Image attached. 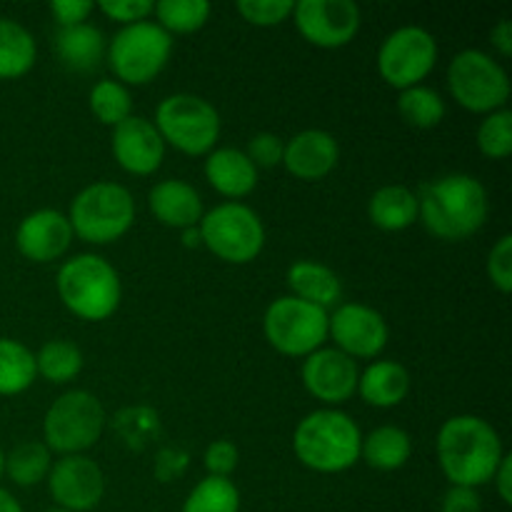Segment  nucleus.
<instances>
[{
	"mask_svg": "<svg viewBox=\"0 0 512 512\" xmlns=\"http://www.w3.org/2000/svg\"><path fill=\"white\" fill-rule=\"evenodd\" d=\"M438 463L450 485L475 488L490 483L503 460V440L488 420L455 415L438 430Z\"/></svg>",
	"mask_w": 512,
	"mask_h": 512,
	"instance_id": "nucleus-1",
	"label": "nucleus"
},
{
	"mask_svg": "<svg viewBox=\"0 0 512 512\" xmlns=\"http://www.w3.org/2000/svg\"><path fill=\"white\" fill-rule=\"evenodd\" d=\"M415 195L420 223L438 240L460 243L478 233L488 220V190L473 175H445L435 183H425Z\"/></svg>",
	"mask_w": 512,
	"mask_h": 512,
	"instance_id": "nucleus-2",
	"label": "nucleus"
},
{
	"mask_svg": "<svg viewBox=\"0 0 512 512\" xmlns=\"http://www.w3.org/2000/svg\"><path fill=\"white\" fill-rule=\"evenodd\" d=\"M363 433L350 415L335 408L313 410L293 433V453L315 473H343L360 460Z\"/></svg>",
	"mask_w": 512,
	"mask_h": 512,
	"instance_id": "nucleus-3",
	"label": "nucleus"
},
{
	"mask_svg": "<svg viewBox=\"0 0 512 512\" xmlns=\"http://www.w3.org/2000/svg\"><path fill=\"white\" fill-rule=\"evenodd\" d=\"M65 308L80 320L100 323L118 310L123 298L120 275L105 258L93 253L75 255L65 260L55 280Z\"/></svg>",
	"mask_w": 512,
	"mask_h": 512,
	"instance_id": "nucleus-4",
	"label": "nucleus"
},
{
	"mask_svg": "<svg viewBox=\"0 0 512 512\" xmlns=\"http://www.w3.org/2000/svg\"><path fill=\"white\" fill-rule=\"evenodd\" d=\"M68 223L83 243L108 245L123 238L135 223V200L120 183H93L70 203Z\"/></svg>",
	"mask_w": 512,
	"mask_h": 512,
	"instance_id": "nucleus-5",
	"label": "nucleus"
},
{
	"mask_svg": "<svg viewBox=\"0 0 512 512\" xmlns=\"http://www.w3.org/2000/svg\"><path fill=\"white\" fill-rule=\"evenodd\" d=\"M105 408L88 390L63 393L43 418V443L50 453L83 455L105 430Z\"/></svg>",
	"mask_w": 512,
	"mask_h": 512,
	"instance_id": "nucleus-6",
	"label": "nucleus"
},
{
	"mask_svg": "<svg viewBox=\"0 0 512 512\" xmlns=\"http://www.w3.org/2000/svg\"><path fill=\"white\" fill-rule=\"evenodd\" d=\"M173 53V35L165 33L153 20L125 25L108 45V65L118 83L148 85L158 78Z\"/></svg>",
	"mask_w": 512,
	"mask_h": 512,
	"instance_id": "nucleus-7",
	"label": "nucleus"
},
{
	"mask_svg": "<svg viewBox=\"0 0 512 512\" xmlns=\"http://www.w3.org/2000/svg\"><path fill=\"white\" fill-rule=\"evenodd\" d=\"M153 125L165 145L185 155H208L220 138L218 110L193 93H175L160 100Z\"/></svg>",
	"mask_w": 512,
	"mask_h": 512,
	"instance_id": "nucleus-8",
	"label": "nucleus"
},
{
	"mask_svg": "<svg viewBox=\"0 0 512 512\" xmlns=\"http://www.w3.org/2000/svg\"><path fill=\"white\" fill-rule=\"evenodd\" d=\"M198 230L205 248L225 263L248 265L265 248L263 220L243 203L215 205L213 210L203 213Z\"/></svg>",
	"mask_w": 512,
	"mask_h": 512,
	"instance_id": "nucleus-9",
	"label": "nucleus"
},
{
	"mask_svg": "<svg viewBox=\"0 0 512 512\" xmlns=\"http://www.w3.org/2000/svg\"><path fill=\"white\" fill-rule=\"evenodd\" d=\"M328 310L283 295L263 315V333L270 348L288 358H308L328 340Z\"/></svg>",
	"mask_w": 512,
	"mask_h": 512,
	"instance_id": "nucleus-10",
	"label": "nucleus"
},
{
	"mask_svg": "<svg viewBox=\"0 0 512 512\" xmlns=\"http://www.w3.org/2000/svg\"><path fill=\"white\" fill-rule=\"evenodd\" d=\"M448 90L460 108L488 115L503 110L508 103L510 78L498 60L470 48L450 60Z\"/></svg>",
	"mask_w": 512,
	"mask_h": 512,
	"instance_id": "nucleus-11",
	"label": "nucleus"
},
{
	"mask_svg": "<svg viewBox=\"0 0 512 512\" xmlns=\"http://www.w3.org/2000/svg\"><path fill=\"white\" fill-rule=\"evenodd\" d=\"M438 63V43L433 33L420 25L393 30L378 50L380 78L395 90L423 85Z\"/></svg>",
	"mask_w": 512,
	"mask_h": 512,
	"instance_id": "nucleus-12",
	"label": "nucleus"
},
{
	"mask_svg": "<svg viewBox=\"0 0 512 512\" xmlns=\"http://www.w3.org/2000/svg\"><path fill=\"white\" fill-rule=\"evenodd\" d=\"M293 20L310 45L335 50L358 35L360 8L353 0H300L293 8Z\"/></svg>",
	"mask_w": 512,
	"mask_h": 512,
	"instance_id": "nucleus-13",
	"label": "nucleus"
},
{
	"mask_svg": "<svg viewBox=\"0 0 512 512\" xmlns=\"http://www.w3.org/2000/svg\"><path fill=\"white\" fill-rule=\"evenodd\" d=\"M328 338L348 358L373 360L388 345L390 330L383 315L370 305L343 303L328 318Z\"/></svg>",
	"mask_w": 512,
	"mask_h": 512,
	"instance_id": "nucleus-14",
	"label": "nucleus"
},
{
	"mask_svg": "<svg viewBox=\"0 0 512 512\" xmlns=\"http://www.w3.org/2000/svg\"><path fill=\"white\" fill-rule=\"evenodd\" d=\"M48 493L60 510L88 512L98 508L105 495V475L95 460L85 455H63L50 465Z\"/></svg>",
	"mask_w": 512,
	"mask_h": 512,
	"instance_id": "nucleus-15",
	"label": "nucleus"
},
{
	"mask_svg": "<svg viewBox=\"0 0 512 512\" xmlns=\"http://www.w3.org/2000/svg\"><path fill=\"white\" fill-rule=\"evenodd\" d=\"M305 390L325 405H343L358 393L360 370L353 358L338 348H320L308 355L300 370Z\"/></svg>",
	"mask_w": 512,
	"mask_h": 512,
	"instance_id": "nucleus-16",
	"label": "nucleus"
},
{
	"mask_svg": "<svg viewBox=\"0 0 512 512\" xmlns=\"http://www.w3.org/2000/svg\"><path fill=\"white\" fill-rule=\"evenodd\" d=\"M110 148L120 168L130 175H153L165 158L163 138L143 115H130L115 125Z\"/></svg>",
	"mask_w": 512,
	"mask_h": 512,
	"instance_id": "nucleus-17",
	"label": "nucleus"
},
{
	"mask_svg": "<svg viewBox=\"0 0 512 512\" xmlns=\"http://www.w3.org/2000/svg\"><path fill=\"white\" fill-rule=\"evenodd\" d=\"M70 243H73V228L68 223V215L50 208L25 215L15 230L18 253L30 263H53L63 258Z\"/></svg>",
	"mask_w": 512,
	"mask_h": 512,
	"instance_id": "nucleus-18",
	"label": "nucleus"
},
{
	"mask_svg": "<svg viewBox=\"0 0 512 512\" xmlns=\"http://www.w3.org/2000/svg\"><path fill=\"white\" fill-rule=\"evenodd\" d=\"M340 160L338 140L328 133V130H303L295 138L285 143L283 153V168L288 170L293 178L305 180V183H315L323 180L335 170Z\"/></svg>",
	"mask_w": 512,
	"mask_h": 512,
	"instance_id": "nucleus-19",
	"label": "nucleus"
},
{
	"mask_svg": "<svg viewBox=\"0 0 512 512\" xmlns=\"http://www.w3.org/2000/svg\"><path fill=\"white\" fill-rule=\"evenodd\" d=\"M148 208L160 225L173 230L195 228L203 218V198L190 183L178 178L160 180L150 188Z\"/></svg>",
	"mask_w": 512,
	"mask_h": 512,
	"instance_id": "nucleus-20",
	"label": "nucleus"
},
{
	"mask_svg": "<svg viewBox=\"0 0 512 512\" xmlns=\"http://www.w3.org/2000/svg\"><path fill=\"white\" fill-rule=\"evenodd\" d=\"M205 180L215 193L223 198H230L235 203L238 198H245L258 185V168L250 163L245 150L238 148H215L205 155Z\"/></svg>",
	"mask_w": 512,
	"mask_h": 512,
	"instance_id": "nucleus-21",
	"label": "nucleus"
},
{
	"mask_svg": "<svg viewBox=\"0 0 512 512\" xmlns=\"http://www.w3.org/2000/svg\"><path fill=\"white\" fill-rule=\"evenodd\" d=\"M285 280H288L293 298L318 305L323 310L333 308L343 298V283L333 273V268L315 263V260H298V263H293L288 273H285Z\"/></svg>",
	"mask_w": 512,
	"mask_h": 512,
	"instance_id": "nucleus-22",
	"label": "nucleus"
},
{
	"mask_svg": "<svg viewBox=\"0 0 512 512\" xmlns=\"http://www.w3.org/2000/svg\"><path fill=\"white\" fill-rule=\"evenodd\" d=\"M358 393L373 408H395L410 393V373L395 360H375L360 373Z\"/></svg>",
	"mask_w": 512,
	"mask_h": 512,
	"instance_id": "nucleus-23",
	"label": "nucleus"
},
{
	"mask_svg": "<svg viewBox=\"0 0 512 512\" xmlns=\"http://www.w3.org/2000/svg\"><path fill=\"white\" fill-rule=\"evenodd\" d=\"M368 218L385 233H400L418 220V195L405 185H383L370 198Z\"/></svg>",
	"mask_w": 512,
	"mask_h": 512,
	"instance_id": "nucleus-24",
	"label": "nucleus"
},
{
	"mask_svg": "<svg viewBox=\"0 0 512 512\" xmlns=\"http://www.w3.org/2000/svg\"><path fill=\"white\" fill-rule=\"evenodd\" d=\"M55 50L65 68L88 73L98 68L105 55V35L95 25L80 23L70 28H60L55 35Z\"/></svg>",
	"mask_w": 512,
	"mask_h": 512,
	"instance_id": "nucleus-25",
	"label": "nucleus"
},
{
	"mask_svg": "<svg viewBox=\"0 0 512 512\" xmlns=\"http://www.w3.org/2000/svg\"><path fill=\"white\" fill-rule=\"evenodd\" d=\"M413 455V440L398 425H380L360 443V458L375 470H400Z\"/></svg>",
	"mask_w": 512,
	"mask_h": 512,
	"instance_id": "nucleus-26",
	"label": "nucleus"
},
{
	"mask_svg": "<svg viewBox=\"0 0 512 512\" xmlns=\"http://www.w3.org/2000/svg\"><path fill=\"white\" fill-rule=\"evenodd\" d=\"M38 45L25 25L0 18V80H18L33 70Z\"/></svg>",
	"mask_w": 512,
	"mask_h": 512,
	"instance_id": "nucleus-27",
	"label": "nucleus"
},
{
	"mask_svg": "<svg viewBox=\"0 0 512 512\" xmlns=\"http://www.w3.org/2000/svg\"><path fill=\"white\" fill-rule=\"evenodd\" d=\"M35 355L28 345L0 338V395H20L35 383Z\"/></svg>",
	"mask_w": 512,
	"mask_h": 512,
	"instance_id": "nucleus-28",
	"label": "nucleus"
},
{
	"mask_svg": "<svg viewBox=\"0 0 512 512\" xmlns=\"http://www.w3.org/2000/svg\"><path fill=\"white\" fill-rule=\"evenodd\" d=\"M53 465V453L40 440H25L5 455V475L20 488L43 483Z\"/></svg>",
	"mask_w": 512,
	"mask_h": 512,
	"instance_id": "nucleus-29",
	"label": "nucleus"
},
{
	"mask_svg": "<svg viewBox=\"0 0 512 512\" xmlns=\"http://www.w3.org/2000/svg\"><path fill=\"white\" fill-rule=\"evenodd\" d=\"M83 370V353L70 340H48L35 353V373L53 385H65Z\"/></svg>",
	"mask_w": 512,
	"mask_h": 512,
	"instance_id": "nucleus-30",
	"label": "nucleus"
},
{
	"mask_svg": "<svg viewBox=\"0 0 512 512\" xmlns=\"http://www.w3.org/2000/svg\"><path fill=\"white\" fill-rule=\"evenodd\" d=\"M445 100L438 90L428 85H415V88L400 90L398 95V113L408 125L420 130H430L443 123L445 118Z\"/></svg>",
	"mask_w": 512,
	"mask_h": 512,
	"instance_id": "nucleus-31",
	"label": "nucleus"
},
{
	"mask_svg": "<svg viewBox=\"0 0 512 512\" xmlns=\"http://www.w3.org/2000/svg\"><path fill=\"white\" fill-rule=\"evenodd\" d=\"M113 430L125 448L130 450H145L153 440L160 438V415L148 405H133V408H123L115 413Z\"/></svg>",
	"mask_w": 512,
	"mask_h": 512,
	"instance_id": "nucleus-32",
	"label": "nucleus"
},
{
	"mask_svg": "<svg viewBox=\"0 0 512 512\" xmlns=\"http://www.w3.org/2000/svg\"><path fill=\"white\" fill-rule=\"evenodd\" d=\"M180 512H240V490L230 478L208 475L190 490Z\"/></svg>",
	"mask_w": 512,
	"mask_h": 512,
	"instance_id": "nucleus-33",
	"label": "nucleus"
},
{
	"mask_svg": "<svg viewBox=\"0 0 512 512\" xmlns=\"http://www.w3.org/2000/svg\"><path fill=\"white\" fill-rule=\"evenodd\" d=\"M158 25L168 35L195 33L203 28L210 18L208 0H160L153 8Z\"/></svg>",
	"mask_w": 512,
	"mask_h": 512,
	"instance_id": "nucleus-34",
	"label": "nucleus"
},
{
	"mask_svg": "<svg viewBox=\"0 0 512 512\" xmlns=\"http://www.w3.org/2000/svg\"><path fill=\"white\" fill-rule=\"evenodd\" d=\"M88 100L95 118L103 125H110V128H115V125H120L125 118L133 115L130 90L123 83H118V80H98L93 90H90Z\"/></svg>",
	"mask_w": 512,
	"mask_h": 512,
	"instance_id": "nucleus-35",
	"label": "nucleus"
},
{
	"mask_svg": "<svg viewBox=\"0 0 512 512\" xmlns=\"http://www.w3.org/2000/svg\"><path fill=\"white\" fill-rule=\"evenodd\" d=\"M478 148L490 160H505L512 153V113L508 108L485 115L478 128Z\"/></svg>",
	"mask_w": 512,
	"mask_h": 512,
	"instance_id": "nucleus-36",
	"label": "nucleus"
},
{
	"mask_svg": "<svg viewBox=\"0 0 512 512\" xmlns=\"http://www.w3.org/2000/svg\"><path fill=\"white\" fill-rule=\"evenodd\" d=\"M293 0H240L238 13L258 28H273L293 15Z\"/></svg>",
	"mask_w": 512,
	"mask_h": 512,
	"instance_id": "nucleus-37",
	"label": "nucleus"
},
{
	"mask_svg": "<svg viewBox=\"0 0 512 512\" xmlns=\"http://www.w3.org/2000/svg\"><path fill=\"white\" fill-rule=\"evenodd\" d=\"M488 278L503 295L512 290V235L505 233L488 255Z\"/></svg>",
	"mask_w": 512,
	"mask_h": 512,
	"instance_id": "nucleus-38",
	"label": "nucleus"
},
{
	"mask_svg": "<svg viewBox=\"0 0 512 512\" xmlns=\"http://www.w3.org/2000/svg\"><path fill=\"white\" fill-rule=\"evenodd\" d=\"M285 140L275 133H258L248 140V150L245 155L255 168H278L283 165Z\"/></svg>",
	"mask_w": 512,
	"mask_h": 512,
	"instance_id": "nucleus-39",
	"label": "nucleus"
},
{
	"mask_svg": "<svg viewBox=\"0 0 512 512\" xmlns=\"http://www.w3.org/2000/svg\"><path fill=\"white\" fill-rule=\"evenodd\" d=\"M155 3L150 0H103L98 5L100 13L105 15L108 20H115L125 28V25L133 23H143L148 20V15H153Z\"/></svg>",
	"mask_w": 512,
	"mask_h": 512,
	"instance_id": "nucleus-40",
	"label": "nucleus"
},
{
	"mask_svg": "<svg viewBox=\"0 0 512 512\" xmlns=\"http://www.w3.org/2000/svg\"><path fill=\"white\" fill-rule=\"evenodd\" d=\"M238 448H235L230 440H213V443L205 448L203 455V465L208 470V475L213 478H230L238 468Z\"/></svg>",
	"mask_w": 512,
	"mask_h": 512,
	"instance_id": "nucleus-41",
	"label": "nucleus"
},
{
	"mask_svg": "<svg viewBox=\"0 0 512 512\" xmlns=\"http://www.w3.org/2000/svg\"><path fill=\"white\" fill-rule=\"evenodd\" d=\"M190 455L183 448H160L153 460V475L158 483H175L185 475Z\"/></svg>",
	"mask_w": 512,
	"mask_h": 512,
	"instance_id": "nucleus-42",
	"label": "nucleus"
},
{
	"mask_svg": "<svg viewBox=\"0 0 512 512\" xmlns=\"http://www.w3.org/2000/svg\"><path fill=\"white\" fill-rule=\"evenodd\" d=\"M93 10L95 5L88 3V0H53V3H50V13L55 15L60 28H70V25L85 23Z\"/></svg>",
	"mask_w": 512,
	"mask_h": 512,
	"instance_id": "nucleus-43",
	"label": "nucleus"
},
{
	"mask_svg": "<svg viewBox=\"0 0 512 512\" xmlns=\"http://www.w3.org/2000/svg\"><path fill=\"white\" fill-rule=\"evenodd\" d=\"M443 512H480L483 503H480V495L475 488H463V485H450L448 493L443 495V503H440Z\"/></svg>",
	"mask_w": 512,
	"mask_h": 512,
	"instance_id": "nucleus-44",
	"label": "nucleus"
},
{
	"mask_svg": "<svg viewBox=\"0 0 512 512\" xmlns=\"http://www.w3.org/2000/svg\"><path fill=\"white\" fill-rule=\"evenodd\" d=\"M493 483H495V490H498L500 500H503L505 505L512 503V455L505 453L503 460H500L498 470H495L493 475Z\"/></svg>",
	"mask_w": 512,
	"mask_h": 512,
	"instance_id": "nucleus-45",
	"label": "nucleus"
},
{
	"mask_svg": "<svg viewBox=\"0 0 512 512\" xmlns=\"http://www.w3.org/2000/svg\"><path fill=\"white\" fill-rule=\"evenodd\" d=\"M490 43H493V48L498 50L503 58H510V55H512V25H510V20H500V23L495 25L493 33H490Z\"/></svg>",
	"mask_w": 512,
	"mask_h": 512,
	"instance_id": "nucleus-46",
	"label": "nucleus"
},
{
	"mask_svg": "<svg viewBox=\"0 0 512 512\" xmlns=\"http://www.w3.org/2000/svg\"><path fill=\"white\" fill-rule=\"evenodd\" d=\"M0 512H23L18 500H15L5 488H0Z\"/></svg>",
	"mask_w": 512,
	"mask_h": 512,
	"instance_id": "nucleus-47",
	"label": "nucleus"
},
{
	"mask_svg": "<svg viewBox=\"0 0 512 512\" xmlns=\"http://www.w3.org/2000/svg\"><path fill=\"white\" fill-rule=\"evenodd\" d=\"M183 245H185V248H198V245H203V240H200L198 225H195V228L183 230Z\"/></svg>",
	"mask_w": 512,
	"mask_h": 512,
	"instance_id": "nucleus-48",
	"label": "nucleus"
},
{
	"mask_svg": "<svg viewBox=\"0 0 512 512\" xmlns=\"http://www.w3.org/2000/svg\"><path fill=\"white\" fill-rule=\"evenodd\" d=\"M3 475H5V453L0 450V478H3Z\"/></svg>",
	"mask_w": 512,
	"mask_h": 512,
	"instance_id": "nucleus-49",
	"label": "nucleus"
},
{
	"mask_svg": "<svg viewBox=\"0 0 512 512\" xmlns=\"http://www.w3.org/2000/svg\"><path fill=\"white\" fill-rule=\"evenodd\" d=\"M43 512H68V510H60V508H50V510H43Z\"/></svg>",
	"mask_w": 512,
	"mask_h": 512,
	"instance_id": "nucleus-50",
	"label": "nucleus"
}]
</instances>
